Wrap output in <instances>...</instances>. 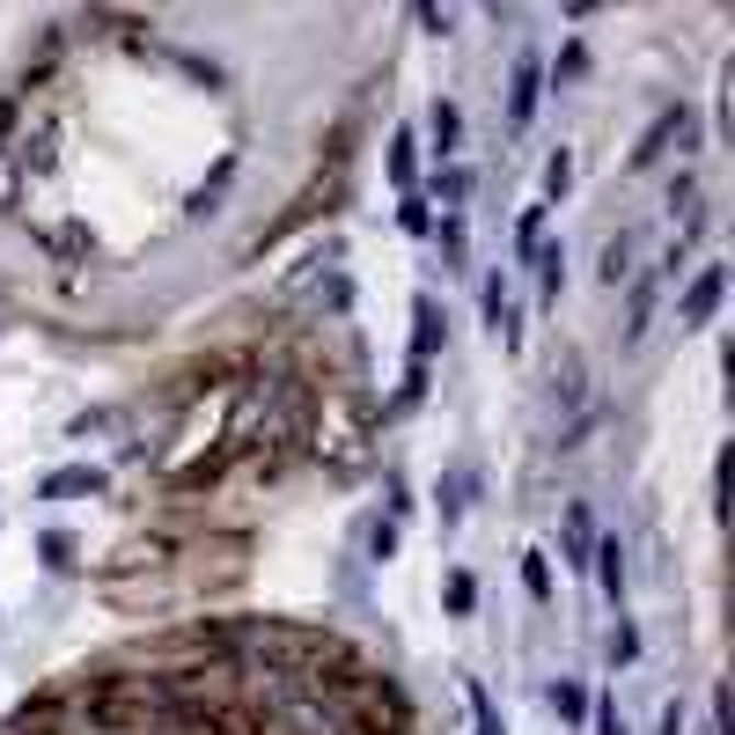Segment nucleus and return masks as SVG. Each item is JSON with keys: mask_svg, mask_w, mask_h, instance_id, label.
I'll use <instances>...</instances> for the list:
<instances>
[{"mask_svg": "<svg viewBox=\"0 0 735 735\" xmlns=\"http://www.w3.org/2000/svg\"><path fill=\"white\" fill-rule=\"evenodd\" d=\"M581 67H588V52H581V45H566V52H559V67H552V81H574Z\"/></svg>", "mask_w": 735, "mask_h": 735, "instance_id": "nucleus-26", "label": "nucleus"}, {"mask_svg": "<svg viewBox=\"0 0 735 735\" xmlns=\"http://www.w3.org/2000/svg\"><path fill=\"white\" fill-rule=\"evenodd\" d=\"M588 721H596V735H625V721H618V699H588Z\"/></svg>", "mask_w": 735, "mask_h": 735, "instance_id": "nucleus-24", "label": "nucleus"}, {"mask_svg": "<svg viewBox=\"0 0 735 735\" xmlns=\"http://www.w3.org/2000/svg\"><path fill=\"white\" fill-rule=\"evenodd\" d=\"M633 250H640V236L633 228H625V236H611V244H603V258H596V280H603V287H625V280H633Z\"/></svg>", "mask_w": 735, "mask_h": 735, "instance_id": "nucleus-10", "label": "nucleus"}, {"mask_svg": "<svg viewBox=\"0 0 735 735\" xmlns=\"http://www.w3.org/2000/svg\"><path fill=\"white\" fill-rule=\"evenodd\" d=\"M383 170H391L397 192H419V133L412 125H397L391 133V162H383Z\"/></svg>", "mask_w": 735, "mask_h": 735, "instance_id": "nucleus-9", "label": "nucleus"}, {"mask_svg": "<svg viewBox=\"0 0 735 735\" xmlns=\"http://www.w3.org/2000/svg\"><path fill=\"white\" fill-rule=\"evenodd\" d=\"M559 287H566V250H538V294H544V309H559Z\"/></svg>", "mask_w": 735, "mask_h": 735, "instance_id": "nucleus-15", "label": "nucleus"}, {"mask_svg": "<svg viewBox=\"0 0 735 735\" xmlns=\"http://www.w3.org/2000/svg\"><path fill=\"white\" fill-rule=\"evenodd\" d=\"M544 706L559 713V728H574V721H588V685H574V677H559V685L544 691Z\"/></svg>", "mask_w": 735, "mask_h": 735, "instance_id": "nucleus-12", "label": "nucleus"}, {"mask_svg": "<svg viewBox=\"0 0 735 735\" xmlns=\"http://www.w3.org/2000/svg\"><path fill=\"white\" fill-rule=\"evenodd\" d=\"M596 588H603V603H625V538H596Z\"/></svg>", "mask_w": 735, "mask_h": 735, "instance_id": "nucleus-8", "label": "nucleus"}, {"mask_svg": "<svg viewBox=\"0 0 735 735\" xmlns=\"http://www.w3.org/2000/svg\"><path fill=\"white\" fill-rule=\"evenodd\" d=\"M111 486L97 464H59V471H45L37 478V500H97V493Z\"/></svg>", "mask_w": 735, "mask_h": 735, "instance_id": "nucleus-4", "label": "nucleus"}, {"mask_svg": "<svg viewBox=\"0 0 735 735\" xmlns=\"http://www.w3.org/2000/svg\"><path fill=\"white\" fill-rule=\"evenodd\" d=\"M522 588H530V596H552V559H544V552H522Z\"/></svg>", "mask_w": 735, "mask_h": 735, "instance_id": "nucleus-21", "label": "nucleus"}, {"mask_svg": "<svg viewBox=\"0 0 735 735\" xmlns=\"http://www.w3.org/2000/svg\"><path fill=\"white\" fill-rule=\"evenodd\" d=\"M15 125H23V103H15V97H0V140H8Z\"/></svg>", "mask_w": 735, "mask_h": 735, "instance_id": "nucleus-29", "label": "nucleus"}, {"mask_svg": "<svg viewBox=\"0 0 735 735\" xmlns=\"http://www.w3.org/2000/svg\"><path fill=\"white\" fill-rule=\"evenodd\" d=\"M691 133H699V118H691V103H669L647 133L633 140V155H625V170H655L662 147H691Z\"/></svg>", "mask_w": 735, "mask_h": 735, "instance_id": "nucleus-1", "label": "nucleus"}, {"mask_svg": "<svg viewBox=\"0 0 735 735\" xmlns=\"http://www.w3.org/2000/svg\"><path fill=\"white\" fill-rule=\"evenodd\" d=\"M368 552H375V559H391V552H397V522H375V538H368Z\"/></svg>", "mask_w": 735, "mask_h": 735, "instance_id": "nucleus-27", "label": "nucleus"}, {"mask_svg": "<svg viewBox=\"0 0 735 735\" xmlns=\"http://www.w3.org/2000/svg\"><path fill=\"white\" fill-rule=\"evenodd\" d=\"M464 699H471V721H478V735H508V728H500V713H493V699H486V685H478V677H464Z\"/></svg>", "mask_w": 735, "mask_h": 735, "instance_id": "nucleus-18", "label": "nucleus"}, {"mask_svg": "<svg viewBox=\"0 0 735 735\" xmlns=\"http://www.w3.org/2000/svg\"><path fill=\"white\" fill-rule=\"evenodd\" d=\"M456 140H464V111H456V97H441L434 111H427V147H434L441 170L456 162Z\"/></svg>", "mask_w": 735, "mask_h": 735, "instance_id": "nucleus-7", "label": "nucleus"}, {"mask_svg": "<svg viewBox=\"0 0 735 735\" xmlns=\"http://www.w3.org/2000/svg\"><path fill=\"white\" fill-rule=\"evenodd\" d=\"M603 662H611V669H633V662H640V625H633V618H618V625H611Z\"/></svg>", "mask_w": 735, "mask_h": 735, "instance_id": "nucleus-14", "label": "nucleus"}, {"mask_svg": "<svg viewBox=\"0 0 735 735\" xmlns=\"http://www.w3.org/2000/svg\"><path fill=\"white\" fill-rule=\"evenodd\" d=\"M559 538H566V566L596 559V514H588V500H566L559 508Z\"/></svg>", "mask_w": 735, "mask_h": 735, "instance_id": "nucleus-5", "label": "nucleus"}, {"mask_svg": "<svg viewBox=\"0 0 735 735\" xmlns=\"http://www.w3.org/2000/svg\"><path fill=\"white\" fill-rule=\"evenodd\" d=\"M441 258H449V272H464V220L456 214L441 220Z\"/></svg>", "mask_w": 735, "mask_h": 735, "instance_id": "nucleus-23", "label": "nucleus"}, {"mask_svg": "<svg viewBox=\"0 0 735 735\" xmlns=\"http://www.w3.org/2000/svg\"><path fill=\"white\" fill-rule=\"evenodd\" d=\"M721 294H728V265L713 258V265H699L691 272V287L677 294V331H706L713 309H721Z\"/></svg>", "mask_w": 735, "mask_h": 735, "instance_id": "nucleus-2", "label": "nucleus"}, {"mask_svg": "<svg viewBox=\"0 0 735 735\" xmlns=\"http://www.w3.org/2000/svg\"><path fill=\"white\" fill-rule=\"evenodd\" d=\"M441 603H449V618H471V603H478V581H471L464 566H456V574L441 581Z\"/></svg>", "mask_w": 735, "mask_h": 735, "instance_id": "nucleus-17", "label": "nucleus"}, {"mask_svg": "<svg viewBox=\"0 0 735 735\" xmlns=\"http://www.w3.org/2000/svg\"><path fill=\"white\" fill-rule=\"evenodd\" d=\"M566 192H574V155L559 147V155L544 162V199H566Z\"/></svg>", "mask_w": 735, "mask_h": 735, "instance_id": "nucleus-20", "label": "nucleus"}, {"mask_svg": "<svg viewBox=\"0 0 735 735\" xmlns=\"http://www.w3.org/2000/svg\"><path fill=\"white\" fill-rule=\"evenodd\" d=\"M655 294H662L655 272H647V280H625V346L647 331V317H655Z\"/></svg>", "mask_w": 735, "mask_h": 735, "instance_id": "nucleus-11", "label": "nucleus"}, {"mask_svg": "<svg viewBox=\"0 0 735 735\" xmlns=\"http://www.w3.org/2000/svg\"><path fill=\"white\" fill-rule=\"evenodd\" d=\"M544 250V206H522L514 214V258H538Z\"/></svg>", "mask_w": 735, "mask_h": 735, "instance_id": "nucleus-16", "label": "nucleus"}, {"mask_svg": "<svg viewBox=\"0 0 735 735\" xmlns=\"http://www.w3.org/2000/svg\"><path fill=\"white\" fill-rule=\"evenodd\" d=\"M538 97H544V59H538V45H522L508 67V125L514 133L538 118Z\"/></svg>", "mask_w": 735, "mask_h": 735, "instance_id": "nucleus-3", "label": "nucleus"}, {"mask_svg": "<svg viewBox=\"0 0 735 735\" xmlns=\"http://www.w3.org/2000/svg\"><path fill=\"white\" fill-rule=\"evenodd\" d=\"M441 339H449V317H441L434 294H419V302H412V368L434 361V346H441Z\"/></svg>", "mask_w": 735, "mask_h": 735, "instance_id": "nucleus-6", "label": "nucleus"}, {"mask_svg": "<svg viewBox=\"0 0 735 735\" xmlns=\"http://www.w3.org/2000/svg\"><path fill=\"white\" fill-rule=\"evenodd\" d=\"M464 500H471V471H449L434 486V508H441V530H456L464 522Z\"/></svg>", "mask_w": 735, "mask_h": 735, "instance_id": "nucleus-13", "label": "nucleus"}, {"mask_svg": "<svg viewBox=\"0 0 735 735\" xmlns=\"http://www.w3.org/2000/svg\"><path fill=\"white\" fill-rule=\"evenodd\" d=\"M37 559L45 566H74V538L67 530H45V538H37Z\"/></svg>", "mask_w": 735, "mask_h": 735, "instance_id": "nucleus-22", "label": "nucleus"}, {"mask_svg": "<svg viewBox=\"0 0 735 735\" xmlns=\"http://www.w3.org/2000/svg\"><path fill=\"white\" fill-rule=\"evenodd\" d=\"M655 735H685V699H669V706H662V728Z\"/></svg>", "mask_w": 735, "mask_h": 735, "instance_id": "nucleus-28", "label": "nucleus"}, {"mask_svg": "<svg viewBox=\"0 0 735 735\" xmlns=\"http://www.w3.org/2000/svg\"><path fill=\"white\" fill-rule=\"evenodd\" d=\"M397 228H405V236H434V206H427L419 192H405V206H397Z\"/></svg>", "mask_w": 735, "mask_h": 735, "instance_id": "nucleus-19", "label": "nucleus"}, {"mask_svg": "<svg viewBox=\"0 0 735 735\" xmlns=\"http://www.w3.org/2000/svg\"><path fill=\"white\" fill-rule=\"evenodd\" d=\"M434 192H441V199H449V206H456V199H464V192H471V177H464V170H441V177H434Z\"/></svg>", "mask_w": 735, "mask_h": 735, "instance_id": "nucleus-25", "label": "nucleus"}]
</instances>
